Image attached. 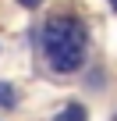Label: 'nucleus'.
I'll return each mask as SVG.
<instances>
[{
    "instance_id": "f257e3e1",
    "label": "nucleus",
    "mask_w": 117,
    "mask_h": 121,
    "mask_svg": "<svg viewBox=\"0 0 117 121\" xmlns=\"http://www.w3.org/2000/svg\"><path fill=\"white\" fill-rule=\"evenodd\" d=\"M43 53L50 68L75 71L85 60V25L71 14H57L43 25Z\"/></svg>"
},
{
    "instance_id": "f03ea898",
    "label": "nucleus",
    "mask_w": 117,
    "mask_h": 121,
    "mask_svg": "<svg viewBox=\"0 0 117 121\" xmlns=\"http://www.w3.org/2000/svg\"><path fill=\"white\" fill-rule=\"evenodd\" d=\"M53 121H85V110H82L78 103H71V107H64L61 114H57Z\"/></svg>"
},
{
    "instance_id": "20e7f679",
    "label": "nucleus",
    "mask_w": 117,
    "mask_h": 121,
    "mask_svg": "<svg viewBox=\"0 0 117 121\" xmlns=\"http://www.w3.org/2000/svg\"><path fill=\"white\" fill-rule=\"evenodd\" d=\"M18 4H25V7H39L43 0H18Z\"/></svg>"
},
{
    "instance_id": "7ed1b4c3",
    "label": "nucleus",
    "mask_w": 117,
    "mask_h": 121,
    "mask_svg": "<svg viewBox=\"0 0 117 121\" xmlns=\"http://www.w3.org/2000/svg\"><path fill=\"white\" fill-rule=\"evenodd\" d=\"M14 103V93H11V86H4L0 82V107H11Z\"/></svg>"
},
{
    "instance_id": "39448f33",
    "label": "nucleus",
    "mask_w": 117,
    "mask_h": 121,
    "mask_svg": "<svg viewBox=\"0 0 117 121\" xmlns=\"http://www.w3.org/2000/svg\"><path fill=\"white\" fill-rule=\"evenodd\" d=\"M110 4H113V7H117V0H110Z\"/></svg>"
}]
</instances>
